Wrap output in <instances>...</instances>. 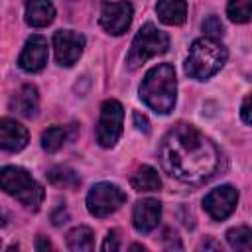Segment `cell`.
I'll list each match as a JSON object with an SVG mask.
<instances>
[{
  "mask_svg": "<svg viewBox=\"0 0 252 252\" xmlns=\"http://www.w3.org/2000/svg\"><path fill=\"white\" fill-rule=\"evenodd\" d=\"M49 248H51V242L39 236V238H37V242H35V250H49Z\"/></svg>",
  "mask_w": 252,
  "mask_h": 252,
  "instance_id": "83f0119b",
  "label": "cell"
},
{
  "mask_svg": "<svg viewBox=\"0 0 252 252\" xmlns=\"http://www.w3.org/2000/svg\"><path fill=\"white\" fill-rule=\"evenodd\" d=\"M226 242L234 250L248 252L252 248V230L248 226H234L226 232Z\"/></svg>",
  "mask_w": 252,
  "mask_h": 252,
  "instance_id": "44dd1931",
  "label": "cell"
},
{
  "mask_svg": "<svg viewBox=\"0 0 252 252\" xmlns=\"http://www.w3.org/2000/svg\"><path fill=\"white\" fill-rule=\"evenodd\" d=\"M47 181H49L51 185H55V187H65V189H75V187H79V183H81L79 175H77L73 169L63 167V165L49 169V171H47Z\"/></svg>",
  "mask_w": 252,
  "mask_h": 252,
  "instance_id": "d6986e66",
  "label": "cell"
},
{
  "mask_svg": "<svg viewBox=\"0 0 252 252\" xmlns=\"http://www.w3.org/2000/svg\"><path fill=\"white\" fill-rule=\"evenodd\" d=\"M130 183L136 191H159L161 187V179L158 175V171L152 165H142L136 169V173L130 177Z\"/></svg>",
  "mask_w": 252,
  "mask_h": 252,
  "instance_id": "e0dca14e",
  "label": "cell"
},
{
  "mask_svg": "<svg viewBox=\"0 0 252 252\" xmlns=\"http://www.w3.org/2000/svg\"><path fill=\"white\" fill-rule=\"evenodd\" d=\"M132 16H134V8L130 2H104L100 6L98 22L104 32L112 35H120L130 28Z\"/></svg>",
  "mask_w": 252,
  "mask_h": 252,
  "instance_id": "ba28073f",
  "label": "cell"
},
{
  "mask_svg": "<svg viewBox=\"0 0 252 252\" xmlns=\"http://www.w3.org/2000/svg\"><path fill=\"white\" fill-rule=\"evenodd\" d=\"M156 12L163 24L181 26L187 18V2L185 0H158Z\"/></svg>",
  "mask_w": 252,
  "mask_h": 252,
  "instance_id": "2e32d148",
  "label": "cell"
},
{
  "mask_svg": "<svg viewBox=\"0 0 252 252\" xmlns=\"http://www.w3.org/2000/svg\"><path fill=\"white\" fill-rule=\"evenodd\" d=\"M175 96H177L175 69L169 63H159L152 67L140 85V98L154 112L169 114L175 106Z\"/></svg>",
  "mask_w": 252,
  "mask_h": 252,
  "instance_id": "7a4b0ae2",
  "label": "cell"
},
{
  "mask_svg": "<svg viewBox=\"0 0 252 252\" xmlns=\"http://www.w3.org/2000/svg\"><path fill=\"white\" fill-rule=\"evenodd\" d=\"M122 122H124L122 104L114 98L104 100L100 106V116L96 124V142L102 148H112L122 134Z\"/></svg>",
  "mask_w": 252,
  "mask_h": 252,
  "instance_id": "52a82bcc",
  "label": "cell"
},
{
  "mask_svg": "<svg viewBox=\"0 0 252 252\" xmlns=\"http://www.w3.org/2000/svg\"><path fill=\"white\" fill-rule=\"evenodd\" d=\"M203 32H205L207 37L219 39V37H222V33H224V26H222V22H220L217 16H209V18H205V22H203Z\"/></svg>",
  "mask_w": 252,
  "mask_h": 252,
  "instance_id": "603a6c76",
  "label": "cell"
},
{
  "mask_svg": "<svg viewBox=\"0 0 252 252\" xmlns=\"http://www.w3.org/2000/svg\"><path fill=\"white\" fill-rule=\"evenodd\" d=\"M134 124H136V128H138V130H142L144 134H148V132H150V122H148V118H146L144 114L134 112Z\"/></svg>",
  "mask_w": 252,
  "mask_h": 252,
  "instance_id": "484cf974",
  "label": "cell"
},
{
  "mask_svg": "<svg viewBox=\"0 0 252 252\" xmlns=\"http://www.w3.org/2000/svg\"><path fill=\"white\" fill-rule=\"evenodd\" d=\"M219 150L191 124L173 126L159 144L161 167L183 183H203L219 167Z\"/></svg>",
  "mask_w": 252,
  "mask_h": 252,
  "instance_id": "6da1fadb",
  "label": "cell"
},
{
  "mask_svg": "<svg viewBox=\"0 0 252 252\" xmlns=\"http://www.w3.org/2000/svg\"><path fill=\"white\" fill-rule=\"evenodd\" d=\"M67 138H69L67 128H63V126H51V128H47L41 134V148L45 152L53 154V152H57V150L63 148V144L67 142Z\"/></svg>",
  "mask_w": 252,
  "mask_h": 252,
  "instance_id": "ffe728a7",
  "label": "cell"
},
{
  "mask_svg": "<svg viewBox=\"0 0 252 252\" xmlns=\"http://www.w3.org/2000/svg\"><path fill=\"white\" fill-rule=\"evenodd\" d=\"M55 20V8L49 0H26V22L32 28H45Z\"/></svg>",
  "mask_w": 252,
  "mask_h": 252,
  "instance_id": "9a60e30c",
  "label": "cell"
},
{
  "mask_svg": "<svg viewBox=\"0 0 252 252\" xmlns=\"http://www.w3.org/2000/svg\"><path fill=\"white\" fill-rule=\"evenodd\" d=\"M0 189H4L8 195H12L32 211H37L43 201L41 185L24 167L18 165H6L0 169Z\"/></svg>",
  "mask_w": 252,
  "mask_h": 252,
  "instance_id": "277c9868",
  "label": "cell"
},
{
  "mask_svg": "<svg viewBox=\"0 0 252 252\" xmlns=\"http://www.w3.org/2000/svg\"><path fill=\"white\" fill-rule=\"evenodd\" d=\"M199 248H205V250H207V248H215V250H220V244H217V242L209 240V242H203V244H201Z\"/></svg>",
  "mask_w": 252,
  "mask_h": 252,
  "instance_id": "f1b7e54d",
  "label": "cell"
},
{
  "mask_svg": "<svg viewBox=\"0 0 252 252\" xmlns=\"http://www.w3.org/2000/svg\"><path fill=\"white\" fill-rule=\"evenodd\" d=\"M238 203V191L232 185H220L213 191H209L203 199L205 211L211 215L215 220H224L226 217L232 215Z\"/></svg>",
  "mask_w": 252,
  "mask_h": 252,
  "instance_id": "9c48e42d",
  "label": "cell"
},
{
  "mask_svg": "<svg viewBox=\"0 0 252 252\" xmlns=\"http://www.w3.org/2000/svg\"><path fill=\"white\" fill-rule=\"evenodd\" d=\"M67 246L73 252H89L94 248V234L89 226H75L67 234Z\"/></svg>",
  "mask_w": 252,
  "mask_h": 252,
  "instance_id": "ac0fdd59",
  "label": "cell"
},
{
  "mask_svg": "<svg viewBox=\"0 0 252 252\" xmlns=\"http://www.w3.org/2000/svg\"><path fill=\"white\" fill-rule=\"evenodd\" d=\"M120 248V242H118V232L116 230H110L108 234H106V238H104V242H102V250L104 252H114V250H118Z\"/></svg>",
  "mask_w": 252,
  "mask_h": 252,
  "instance_id": "cb8c5ba5",
  "label": "cell"
},
{
  "mask_svg": "<svg viewBox=\"0 0 252 252\" xmlns=\"http://www.w3.org/2000/svg\"><path fill=\"white\" fill-rule=\"evenodd\" d=\"M85 47V37L79 32L73 30H59L53 35V49H55V59L63 67H71L77 63Z\"/></svg>",
  "mask_w": 252,
  "mask_h": 252,
  "instance_id": "30bf717a",
  "label": "cell"
},
{
  "mask_svg": "<svg viewBox=\"0 0 252 252\" xmlns=\"http://www.w3.org/2000/svg\"><path fill=\"white\" fill-rule=\"evenodd\" d=\"M161 219V203L158 199H140L132 211L134 228L142 234L152 232Z\"/></svg>",
  "mask_w": 252,
  "mask_h": 252,
  "instance_id": "7c38bea8",
  "label": "cell"
},
{
  "mask_svg": "<svg viewBox=\"0 0 252 252\" xmlns=\"http://www.w3.org/2000/svg\"><path fill=\"white\" fill-rule=\"evenodd\" d=\"M126 203V193L114 183H96L87 195V209L93 217L104 219Z\"/></svg>",
  "mask_w": 252,
  "mask_h": 252,
  "instance_id": "8992f818",
  "label": "cell"
},
{
  "mask_svg": "<svg viewBox=\"0 0 252 252\" xmlns=\"http://www.w3.org/2000/svg\"><path fill=\"white\" fill-rule=\"evenodd\" d=\"M69 220V213L65 211V207H57L53 213H51V222L55 224V226H59V224H63V222H67Z\"/></svg>",
  "mask_w": 252,
  "mask_h": 252,
  "instance_id": "d4e9b609",
  "label": "cell"
},
{
  "mask_svg": "<svg viewBox=\"0 0 252 252\" xmlns=\"http://www.w3.org/2000/svg\"><path fill=\"white\" fill-rule=\"evenodd\" d=\"M30 134L26 126L12 118H0V150L6 152H20L26 148Z\"/></svg>",
  "mask_w": 252,
  "mask_h": 252,
  "instance_id": "4fadbf2b",
  "label": "cell"
},
{
  "mask_svg": "<svg viewBox=\"0 0 252 252\" xmlns=\"http://www.w3.org/2000/svg\"><path fill=\"white\" fill-rule=\"evenodd\" d=\"M45 63H47V39L35 33L32 37H28V41L18 57V65L26 73H37L45 67Z\"/></svg>",
  "mask_w": 252,
  "mask_h": 252,
  "instance_id": "8fae6325",
  "label": "cell"
},
{
  "mask_svg": "<svg viewBox=\"0 0 252 252\" xmlns=\"http://www.w3.org/2000/svg\"><path fill=\"white\" fill-rule=\"evenodd\" d=\"M130 250H142V252H144L146 248H144L142 244H132V246H130Z\"/></svg>",
  "mask_w": 252,
  "mask_h": 252,
  "instance_id": "f546056e",
  "label": "cell"
},
{
  "mask_svg": "<svg viewBox=\"0 0 252 252\" xmlns=\"http://www.w3.org/2000/svg\"><path fill=\"white\" fill-rule=\"evenodd\" d=\"M226 47L213 37H199L189 47V55L185 61V71L191 79L205 81L219 73L226 63Z\"/></svg>",
  "mask_w": 252,
  "mask_h": 252,
  "instance_id": "3957f363",
  "label": "cell"
},
{
  "mask_svg": "<svg viewBox=\"0 0 252 252\" xmlns=\"http://www.w3.org/2000/svg\"><path fill=\"white\" fill-rule=\"evenodd\" d=\"M226 14L234 24H246L252 16V0H228Z\"/></svg>",
  "mask_w": 252,
  "mask_h": 252,
  "instance_id": "7402d4cb",
  "label": "cell"
},
{
  "mask_svg": "<svg viewBox=\"0 0 252 252\" xmlns=\"http://www.w3.org/2000/svg\"><path fill=\"white\" fill-rule=\"evenodd\" d=\"M169 49V37L165 32L158 30L154 24H144L140 28V32L136 33V37L132 39L130 51L126 55V63L130 69H138L142 63H146L148 59L161 55Z\"/></svg>",
  "mask_w": 252,
  "mask_h": 252,
  "instance_id": "5b68a950",
  "label": "cell"
},
{
  "mask_svg": "<svg viewBox=\"0 0 252 252\" xmlns=\"http://www.w3.org/2000/svg\"><path fill=\"white\" fill-rule=\"evenodd\" d=\"M240 116L244 120V124H250V96H246L242 100V108H240Z\"/></svg>",
  "mask_w": 252,
  "mask_h": 252,
  "instance_id": "4316f807",
  "label": "cell"
},
{
  "mask_svg": "<svg viewBox=\"0 0 252 252\" xmlns=\"http://www.w3.org/2000/svg\"><path fill=\"white\" fill-rule=\"evenodd\" d=\"M10 108L24 116V118H32L37 114V108H39V94H37V89L33 85H22L14 96L10 98Z\"/></svg>",
  "mask_w": 252,
  "mask_h": 252,
  "instance_id": "5bb4252c",
  "label": "cell"
}]
</instances>
